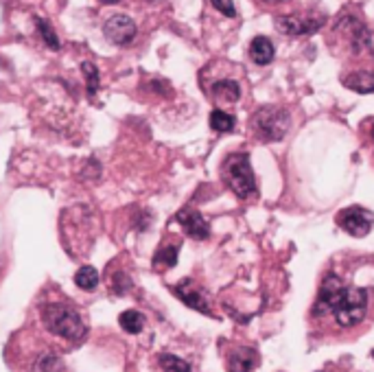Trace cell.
I'll use <instances>...</instances> for the list:
<instances>
[{
    "mask_svg": "<svg viewBox=\"0 0 374 372\" xmlns=\"http://www.w3.org/2000/svg\"><path fill=\"white\" fill-rule=\"evenodd\" d=\"M75 285L83 289V291H92L99 287V272L95 267H90V265H83L79 272L75 274Z\"/></svg>",
    "mask_w": 374,
    "mask_h": 372,
    "instance_id": "obj_15",
    "label": "cell"
},
{
    "mask_svg": "<svg viewBox=\"0 0 374 372\" xmlns=\"http://www.w3.org/2000/svg\"><path fill=\"white\" fill-rule=\"evenodd\" d=\"M177 224L182 226L186 230V235L197 239V241H204L210 237V226L208 222L204 219V215L193 211V208H184L177 213Z\"/></svg>",
    "mask_w": 374,
    "mask_h": 372,
    "instance_id": "obj_9",
    "label": "cell"
},
{
    "mask_svg": "<svg viewBox=\"0 0 374 372\" xmlns=\"http://www.w3.org/2000/svg\"><path fill=\"white\" fill-rule=\"evenodd\" d=\"M291 127V117L287 110L282 108H261L259 112L252 117V130L256 132V136L267 140V143H278L287 136Z\"/></svg>",
    "mask_w": 374,
    "mask_h": 372,
    "instance_id": "obj_4",
    "label": "cell"
},
{
    "mask_svg": "<svg viewBox=\"0 0 374 372\" xmlns=\"http://www.w3.org/2000/svg\"><path fill=\"white\" fill-rule=\"evenodd\" d=\"M42 317L50 333H55V335L68 342H81L88 333L81 315L68 304H48L44 306Z\"/></svg>",
    "mask_w": 374,
    "mask_h": 372,
    "instance_id": "obj_2",
    "label": "cell"
},
{
    "mask_svg": "<svg viewBox=\"0 0 374 372\" xmlns=\"http://www.w3.org/2000/svg\"><path fill=\"white\" fill-rule=\"evenodd\" d=\"M370 138L374 140V123H372V127H370Z\"/></svg>",
    "mask_w": 374,
    "mask_h": 372,
    "instance_id": "obj_23",
    "label": "cell"
},
{
    "mask_svg": "<svg viewBox=\"0 0 374 372\" xmlns=\"http://www.w3.org/2000/svg\"><path fill=\"white\" fill-rule=\"evenodd\" d=\"M224 179L230 190L241 199L256 195V175L248 153H235L224 162Z\"/></svg>",
    "mask_w": 374,
    "mask_h": 372,
    "instance_id": "obj_3",
    "label": "cell"
},
{
    "mask_svg": "<svg viewBox=\"0 0 374 372\" xmlns=\"http://www.w3.org/2000/svg\"><path fill=\"white\" fill-rule=\"evenodd\" d=\"M213 3V7L219 11V14H224V16H228V18H235L237 16V7H235V3L232 0H210Z\"/></svg>",
    "mask_w": 374,
    "mask_h": 372,
    "instance_id": "obj_22",
    "label": "cell"
},
{
    "mask_svg": "<svg viewBox=\"0 0 374 372\" xmlns=\"http://www.w3.org/2000/svg\"><path fill=\"white\" fill-rule=\"evenodd\" d=\"M103 33L116 46H127L136 37V22L130 16H112L103 24Z\"/></svg>",
    "mask_w": 374,
    "mask_h": 372,
    "instance_id": "obj_8",
    "label": "cell"
},
{
    "mask_svg": "<svg viewBox=\"0 0 374 372\" xmlns=\"http://www.w3.org/2000/svg\"><path fill=\"white\" fill-rule=\"evenodd\" d=\"M267 3H280V0H267Z\"/></svg>",
    "mask_w": 374,
    "mask_h": 372,
    "instance_id": "obj_25",
    "label": "cell"
},
{
    "mask_svg": "<svg viewBox=\"0 0 374 372\" xmlns=\"http://www.w3.org/2000/svg\"><path fill=\"white\" fill-rule=\"evenodd\" d=\"M145 322H147L145 315L140 313V311H134V309L121 313V317H119V324L123 326V331L132 333V335H136V333L143 331V329H145Z\"/></svg>",
    "mask_w": 374,
    "mask_h": 372,
    "instance_id": "obj_16",
    "label": "cell"
},
{
    "mask_svg": "<svg viewBox=\"0 0 374 372\" xmlns=\"http://www.w3.org/2000/svg\"><path fill=\"white\" fill-rule=\"evenodd\" d=\"M235 125H237V119L232 117V114H228L224 110H213L210 112V127L215 132L228 134V132L235 130Z\"/></svg>",
    "mask_w": 374,
    "mask_h": 372,
    "instance_id": "obj_17",
    "label": "cell"
},
{
    "mask_svg": "<svg viewBox=\"0 0 374 372\" xmlns=\"http://www.w3.org/2000/svg\"><path fill=\"white\" fill-rule=\"evenodd\" d=\"M177 246H166L162 248L158 254H156V259H153V265H162V267H173L177 263Z\"/></svg>",
    "mask_w": 374,
    "mask_h": 372,
    "instance_id": "obj_21",
    "label": "cell"
},
{
    "mask_svg": "<svg viewBox=\"0 0 374 372\" xmlns=\"http://www.w3.org/2000/svg\"><path fill=\"white\" fill-rule=\"evenodd\" d=\"M324 18L322 16H302V14H291V16H280L276 20V29L285 35H308L315 33Z\"/></svg>",
    "mask_w": 374,
    "mask_h": 372,
    "instance_id": "obj_7",
    "label": "cell"
},
{
    "mask_svg": "<svg viewBox=\"0 0 374 372\" xmlns=\"http://www.w3.org/2000/svg\"><path fill=\"white\" fill-rule=\"evenodd\" d=\"M213 97L219 101H228V104H235L241 99V86L232 79H222L213 86Z\"/></svg>",
    "mask_w": 374,
    "mask_h": 372,
    "instance_id": "obj_14",
    "label": "cell"
},
{
    "mask_svg": "<svg viewBox=\"0 0 374 372\" xmlns=\"http://www.w3.org/2000/svg\"><path fill=\"white\" fill-rule=\"evenodd\" d=\"M81 70H83V77H86V88H88V95L95 97L99 92V84H101V75L97 70V66L92 61H83L81 63Z\"/></svg>",
    "mask_w": 374,
    "mask_h": 372,
    "instance_id": "obj_18",
    "label": "cell"
},
{
    "mask_svg": "<svg viewBox=\"0 0 374 372\" xmlns=\"http://www.w3.org/2000/svg\"><path fill=\"white\" fill-rule=\"evenodd\" d=\"M274 55H276V48H274V44H272L269 37L259 35L250 42V57H252L254 63H259V66H267V63H272Z\"/></svg>",
    "mask_w": 374,
    "mask_h": 372,
    "instance_id": "obj_11",
    "label": "cell"
},
{
    "mask_svg": "<svg viewBox=\"0 0 374 372\" xmlns=\"http://www.w3.org/2000/svg\"><path fill=\"white\" fill-rule=\"evenodd\" d=\"M335 31H342L346 35L348 44H351L353 53H364V50H370L372 48V37H370V31L364 22L355 16H342L339 22L335 24Z\"/></svg>",
    "mask_w": 374,
    "mask_h": 372,
    "instance_id": "obj_5",
    "label": "cell"
},
{
    "mask_svg": "<svg viewBox=\"0 0 374 372\" xmlns=\"http://www.w3.org/2000/svg\"><path fill=\"white\" fill-rule=\"evenodd\" d=\"M35 24H37V31H40V35L44 37V42H46V46H50L53 50H59V37H57V33L53 31V27L44 20V18H37L35 20Z\"/></svg>",
    "mask_w": 374,
    "mask_h": 372,
    "instance_id": "obj_20",
    "label": "cell"
},
{
    "mask_svg": "<svg viewBox=\"0 0 374 372\" xmlns=\"http://www.w3.org/2000/svg\"><path fill=\"white\" fill-rule=\"evenodd\" d=\"M337 224L351 237H366L374 226V215L364 206H348L337 215Z\"/></svg>",
    "mask_w": 374,
    "mask_h": 372,
    "instance_id": "obj_6",
    "label": "cell"
},
{
    "mask_svg": "<svg viewBox=\"0 0 374 372\" xmlns=\"http://www.w3.org/2000/svg\"><path fill=\"white\" fill-rule=\"evenodd\" d=\"M106 3H121V0H106Z\"/></svg>",
    "mask_w": 374,
    "mask_h": 372,
    "instance_id": "obj_24",
    "label": "cell"
},
{
    "mask_svg": "<svg viewBox=\"0 0 374 372\" xmlns=\"http://www.w3.org/2000/svg\"><path fill=\"white\" fill-rule=\"evenodd\" d=\"M342 84L359 95H374V72L372 70H353L342 77Z\"/></svg>",
    "mask_w": 374,
    "mask_h": 372,
    "instance_id": "obj_10",
    "label": "cell"
},
{
    "mask_svg": "<svg viewBox=\"0 0 374 372\" xmlns=\"http://www.w3.org/2000/svg\"><path fill=\"white\" fill-rule=\"evenodd\" d=\"M368 293L359 287H346L342 278L328 274L319 289L317 302L313 306L315 315L333 313L339 326H355L366 315Z\"/></svg>",
    "mask_w": 374,
    "mask_h": 372,
    "instance_id": "obj_1",
    "label": "cell"
},
{
    "mask_svg": "<svg viewBox=\"0 0 374 372\" xmlns=\"http://www.w3.org/2000/svg\"><path fill=\"white\" fill-rule=\"evenodd\" d=\"M173 291L190 306V309H197V311H201V313H210L208 302L204 300L201 291L190 289V280H182V283H179L177 287H173Z\"/></svg>",
    "mask_w": 374,
    "mask_h": 372,
    "instance_id": "obj_12",
    "label": "cell"
},
{
    "mask_svg": "<svg viewBox=\"0 0 374 372\" xmlns=\"http://www.w3.org/2000/svg\"><path fill=\"white\" fill-rule=\"evenodd\" d=\"M160 368L162 372H190V366L175 355H160Z\"/></svg>",
    "mask_w": 374,
    "mask_h": 372,
    "instance_id": "obj_19",
    "label": "cell"
},
{
    "mask_svg": "<svg viewBox=\"0 0 374 372\" xmlns=\"http://www.w3.org/2000/svg\"><path fill=\"white\" fill-rule=\"evenodd\" d=\"M256 353L252 349H237L232 351L230 359H228V370L230 372H250L252 368H256Z\"/></svg>",
    "mask_w": 374,
    "mask_h": 372,
    "instance_id": "obj_13",
    "label": "cell"
}]
</instances>
